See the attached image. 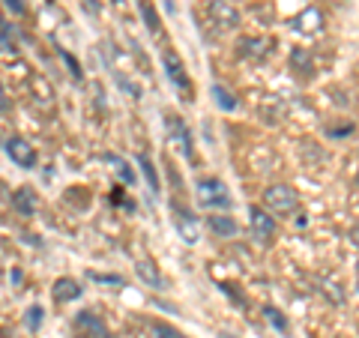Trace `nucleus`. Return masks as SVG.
<instances>
[{"label":"nucleus","instance_id":"1","mask_svg":"<svg viewBox=\"0 0 359 338\" xmlns=\"http://www.w3.org/2000/svg\"><path fill=\"white\" fill-rule=\"evenodd\" d=\"M297 207H299V195L290 186H285V183L266 186L264 210L269 212V216H290V212H297Z\"/></svg>","mask_w":359,"mask_h":338},{"label":"nucleus","instance_id":"2","mask_svg":"<svg viewBox=\"0 0 359 338\" xmlns=\"http://www.w3.org/2000/svg\"><path fill=\"white\" fill-rule=\"evenodd\" d=\"M198 201L210 210H228L231 207V189L216 177L198 180Z\"/></svg>","mask_w":359,"mask_h":338},{"label":"nucleus","instance_id":"3","mask_svg":"<svg viewBox=\"0 0 359 338\" xmlns=\"http://www.w3.org/2000/svg\"><path fill=\"white\" fill-rule=\"evenodd\" d=\"M249 228H252L255 243L269 245V243L276 240V219L269 216L264 207H252V210H249Z\"/></svg>","mask_w":359,"mask_h":338},{"label":"nucleus","instance_id":"4","mask_svg":"<svg viewBox=\"0 0 359 338\" xmlns=\"http://www.w3.org/2000/svg\"><path fill=\"white\" fill-rule=\"evenodd\" d=\"M207 13H210L212 21H216V27H222V30L240 27V13H237L233 4H228V0H210Z\"/></svg>","mask_w":359,"mask_h":338},{"label":"nucleus","instance_id":"5","mask_svg":"<svg viewBox=\"0 0 359 338\" xmlns=\"http://www.w3.org/2000/svg\"><path fill=\"white\" fill-rule=\"evenodd\" d=\"M6 156H9V159H13L18 168H36V159H39V156H36V147H33L30 141L18 138V135L6 141Z\"/></svg>","mask_w":359,"mask_h":338},{"label":"nucleus","instance_id":"6","mask_svg":"<svg viewBox=\"0 0 359 338\" xmlns=\"http://www.w3.org/2000/svg\"><path fill=\"white\" fill-rule=\"evenodd\" d=\"M177 231H180V240L186 245H198L201 240V219L189 210H177Z\"/></svg>","mask_w":359,"mask_h":338},{"label":"nucleus","instance_id":"7","mask_svg":"<svg viewBox=\"0 0 359 338\" xmlns=\"http://www.w3.org/2000/svg\"><path fill=\"white\" fill-rule=\"evenodd\" d=\"M162 66H165V75L171 78V84L180 87L183 93H189V75H186L183 60H180L174 51H165V54H162Z\"/></svg>","mask_w":359,"mask_h":338},{"label":"nucleus","instance_id":"8","mask_svg":"<svg viewBox=\"0 0 359 338\" xmlns=\"http://www.w3.org/2000/svg\"><path fill=\"white\" fill-rule=\"evenodd\" d=\"M168 135H171V141L177 144L180 150H183L186 159H192V138H189L186 123H183V120H177V117H168Z\"/></svg>","mask_w":359,"mask_h":338},{"label":"nucleus","instance_id":"9","mask_svg":"<svg viewBox=\"0 0 359 338\" xmlns=\"http://www.w3.org/2000/svg\"><path fill=\"white\" fill-rule=\"evenodd\" d=\"M81 297V285L75 278H57L54 281V299L57 302H72Z\"/></svg>","mask_w":359,"mask_h":338},{"label":"nucleus","instance_id":"10","mask_svg":"<svg viewBox=\"0 0 359 338\" xmlns=\"http://www.w3.org/2000/svg\"><path fill=\"white\" fill-rule=\"evenodd\" d=\"M294 27L302 30V33H318L323 27V15L314 6H309V9H302V13H299V18L294 21Z\"/></svg>","mask_w":359,"mask_h":338},{"label":"nucleus","instance_id":"11","mask_svg":"<svg viewBox=\"0 0 359 338\" xmlns=\"http://www.w3.org/2000/svg\"><path fill=\"white\" fill-rule=\"evenodd\" d=\"M78 326L87 332V335H99V338H111V332H108V326L96 318L93 311H81L78 314Z\"/></svg>","mask_w":359,"mask_h":338},{"label":"nucleus","instance_id":"12","mask_svg":"<svg viewBox=\"0 0 359 338\" xmlns=\"http://www.w3.org/2000/svg\"><path fill=\"white\" fill-rule=\"evenodd\" d=\"M207 224H210V231L219 236H237V231H240L237 219H231V216H207Z\"/></svg>","mask_w":359,"mask_h":338},{"label":"nucleus","instance_id":"13","mask_svg":"<svg viewBox=\"0 0 359 338\" xmlns=\"http://www.w3.org/2000/svg\"><path fill=\"white\" fill-rule=\"evenodd\" d=\"M13 207L21 212V216H30V212H36V195H33L30 189H18L13 195Z\"/></svg>","mask_w":359,"mask_h":338},{"label":"nucleus","instance_id":"14","mask_svg":"<svg viewBox=\"0 0 359 338\" xmlns=\"http://www.w3.org/2000/svg\"><path fill=\"white\" fill-rule=\"evenodd\" d=\"M290 66H294V69H302V75L306 78H311V54L306 51V48H294L290 51Z\"/></svg>","mask_w":359,"mask_h":338},{"label":"nucleus","instance_id":"15","mask_svg":"<svg viewBox=\"0 0 359 338\" xmlns=\"http://www.w3.org/2000/svg\"><path fill=\"white\" fill-rule=\"evenodd\" d=\"M135 269H138V276L147 281L150 288H159L162 285V276H159V269H156L153 261H138V266H135Z\"/></svg>","mask_w":359,"mask_h":338},{"label":"nucleus","instance_id":"16","mask_svg":"<svg viewBox=\"0 0 359 338\" xmlns=\"http://www.w3.org/2000/svg\"><path fill=\"white\" fill-rule=\"evenodd\" d=\"M212 99H216V105L222 111H237V99H233V93H228L222 84H212Z\"/></svg>","mask_w":359,"mask_h":338},{"label":"nucleus","instance_id":"17","mask_svg":"<svg viewBox=\"0 0 359 338\" xmlns=\"http://www.w3.org/2000/svg\"><path fill=\"white\" fill-rule=\"evenodd\" d=\"M138 165H141V171H144V177H147V183H150V189L156 191V189H159V177H156V171H153V162L147 159V156H138Z\"/></svg>","mask_w":359,"mask_h":338},{"label":"nucleus","instance_id":"18","mask_svg":"<svg viewBox=\"0 0 359 338\" xmlns=\"http://www.w3.org/2000/svg\"><path fill=\"white\" fill-rule=\"evenodd\" d=\"M264 318H266V323H273V326H276V330H282V332L287 330V320L282 318V311H278V309H273V306H266V309H264Z\"/></svg>","mask_w":359,"mask_h":338},{"label":"nucleus","instance_id":"19","mask_svg":"<svg viewBox=\"0 0 359 338\" xmlns=\"http://www.w3.org/2000/svg\"><path fill=\"white\" fill-rule=\"evenodd\" d=\"M153 338H186V335L168 323H153Z\"/></svg>","mask_w":359,"mask_h":338},{"label":"nucleus","instance_id":"20","mask_svg":"<svg viewBox=\"0 0 359 338\" xmlns=\"http://www.w3.org/2000/svg\"><path fill=\"white\" fill-rule=\"evenodd\" d=\"M42 314H45V311H42L39 306H30V309H27V330H30V332H36L39 326H42Z\"/></svg>","mask_w":359,"mask_h":338},{"label":"nucleus","instance_id":"21","mask_svg":"<svg viewBox=\"0 0 359 338\" xmlns=\"http://www.w3.org/2000/svg\"><path fill=\"white\" fill-rule=\"evenodd\" d=\"M141 13H144V21H147V27L156 33V30H159V18H156L153 15V6L147 4V0H141Z\"/></svg>","mask_w":359,"mask_h":338},{"label":"nucleus","instance_id":"22","mask_svg":"<svg viewBox=\"0 0 359 338\" xmlns=\"http://www.w3.org/2000/svg\"><path fill=\"white\" fill-rule=\"evenodd\" d=\"M105 159L117 165V171H120V177H123V180H126V183H135V171H129V165H126V162H120V159H117V156H105Z\"/></svg>","mask_w":359,"mask_h":338},{"label":"nucleus","instance_id":"23","mask_svg":"<svg viewBox=\"0 0 359 338\" xmlns=\"http://www.w3.org/2000/svg\"><path fill=\"white\" fill-rule=\"evenodd\" d=\"M93 278H96V281H102V285H123V278H120V276H96V273H93Z\"/></svg>","mask_w":359,"mask_h":338},{"label":"nucleus","instance_id":"24","mask_svg":"<svg viewBox=\"0 0 359 338\" xmlns=\"http://www.w3.org/2000/svg\"><path fill=\"white\" fill-rule=\"evenodd\" d=\"M60 58H63L66 63H69V69H72V75H75V78H81V72H78V63L69 58V54H66V51H60Z\"/></svg>","mask_w":359,"mask_h":338},{"label":"nucleus","instance_id":"25","mask_svg":"<svg viewBox=\"0 0 359 338\" xmlns=\"http://www.w3.org/2000/svg\"><path fill=\"white\" fill-rule=\"evenodd\" d=\"M294 224H297V228H306V224H309V216H306V212H297Z\"/></svg>","mask_w":359,"mask_h":338},{"label":"nucleus","instance_id":"26","mask_svg":"<svg viewBox=\"0 0 359 338\" xmlns=\"http://www.w3.org/2000/svg\"><path fill=\"white\" fill-rule=\"evenodd\" d=\"M9 108V99H6V90H4V84H0V111H6Z\"/></svg>","mask_w":359,"mask_h":338},{"label":"nucleus","instance_id":"27","mask_svg":"<svg viewBox=\"0 0 359 338\" xmlns=\"http://www.w3.org/2000/svg\"><path fill=\"white\" fill-rule=\"evenodd\" d=\"M351 243L359 249V224H356V228H351Z\"/></svg>","mask_w":359,"mask_h":338},{"label":"nucleus","instance_id":"28","mask_svg":"<svg viewBox=\"0 0 359 338\" xmlns=\"http://www.w3.org/2000/svg\"><path fill=\"white\" fill-rule=\"evenodd\" d=\"M78 338H99V335H87V332H84V335H78Z\"/></svg>","mask_w":359,"mask_h":338},{"label":"nucleus","instance_id":"29","mask_svg":"<svg viewBox=\"0 0 359 338\" xmlns=\"http://www.w3.org/2000/svg\"><path fill=\"white\" fill-rule=\"evenodd\" d=\"M356 281H359V264H356Z\"/></svg>","mask_w":359,"mask_h":338}]
</instances>
